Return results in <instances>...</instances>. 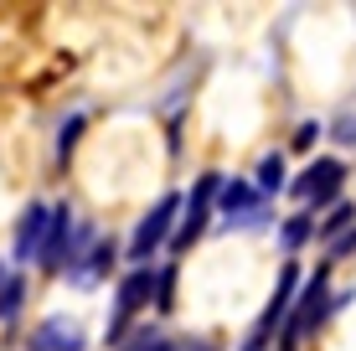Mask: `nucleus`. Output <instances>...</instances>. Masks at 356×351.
I'll return each mask as SVG.
<instances>
[{
  "mask_svg": "<svg viewBox=\"0 0 356 351\" xmlns=\"http://www.w3.org/2000/svg\"><path fill=\"white\" fill-rule=\"evenodd\" d=\"M176 212H181V197H161V202H155V212L145 217V222L134 227V238H129V259H140V263L150 259V253L165 243V233H170V217H176Z\"/></svg>",
  "mask_w": 356,
  "mask_h": 351,
  "instance_id": "1",
  "label": "nucleus"
},
{
  "mask_svg": "<svg viewBox=\"0 0 356 351\" xmlns=\"http://www.w3.org/2000/svg\"><path fill=\"white\" fill-rule=\"evenodd\" d=\"M341 176H346V171H341V161H310V165H305V176L294 181V197L325 207V202L341 191Z\"/></svg>",
  "mask_w": 356,
  "mask_h": 351,
  "instance_id": "2",
  "label": "nucleus"
},
{
  "mask_svg": "<svg viewBox=\"0 0 356 351\" xmlns=\"http://www.w3.org/2000/svg\"><path fill=\"white\" fill-rule=\"evenodd\" d=\"M47 233H52V207L31 202L26 217H21V227H16V259H21V263H26V259H42Z\"/></svg>",
  "mask_w": 356,
  "mask_h": 351,
  "instance_id": "3",
  "label": "nucleus"
},
{
  "mask_svg": "<svg viewBox=\"0 0 356 351\" xmlns=\"http://www.w3.org/2000/svg\"><path fill=\"white\" fill-rule=\"evenodd\" d=\"M212 197H217V176H202V181H196V197H191L186 217H181L176 253H186V248L196 243V238H202V227H207V212H212Z\"/></svg>",
  "mask_w": 356,
  "mask_h": 351,
  "instance_id": "4",
  "label": "nucleus"
},
{
  "mask_svg": "<svg viewBox=\"0 0 356 351\" xmlns=\"http://www.w3.org/2000/svg\"><path fill=\"white\" fill-rule=\"evenodd\" d=\"M321 316H325V274H315L310 284H305V300H300V316L289 320V331H284V346H294L310 325H321Z\"/></svg>",
  "mask_w": 356,
  "mask_h": 351,
  "instance_id": "5",
  "label": "nucleus"
},
{
  "mask_svg": "<svg viewBox=\"0 0 356 351\" xmlns=\"http://www.w3.org/2000/svg\"><path fill=\"white\" fill-rule=\"evenodd\" d=\"M36 351H83V325L67 316H52L36 325Z\"/></svg>",
  "mask_w": 356,
  "mask_h": 351,
  "instance_id": "6",
  "label": "nucleus"
},
{
  "mask_svg": "<svg viewBox=\"0 0 356 351\" xmlns=\"http://www.w3.org/2000/svg\"><path fill=\"white\" fill-rule=\"evenodd\" d=\"M150 289H161V279H155L150 269H134L124 284H119V325H124L134 310L145 305V300H150Z\"/></svg>",
  "mask_w": 356,
  "mask_h": 351,
  "instance_id": "7",
  "label": "nucleus"
},
{
  "mask_svg": "<svg viewBox=\"0 0 356 351\" xmlns=\"http://www.w3.org/2000/svg\"><path fill=\"white\" fill-rule=\"evenodd\" d=\"M67 233H72V212H67V207H57V212H52V233H47V248H42V263H47V269H63Z\"/></svg>",
  "mask_w": 356,
  "mask_h": 351,
  "instance_id": "8",
  "label": "nucleus"
},
{
  "mask_svg": "<svg viewBox=\"0 0 356 351\" xmlns=\"http://www.w3.org/2000/svg\"><path fill=\"white\" fill-rule=\"evenodd\" d=\"M289 295H294V269H284V274H279V289H274V305L264 310V331H268V325H274V320H284V316H289Z\"/></svg>",
  "mask_w": 356,
  "mask_h": 351,
  "instance_id": "9",
  "label": "nucleus"
},
{
  "mask_svg": "<svg viewBox=\"0 0 356 351\" xmlns=\"http://www.w3.org/2000/svg\"><path fill=\"white\" fill-rule=\"evenodd\" d=\"M351 227H356V207H346V202H341V207H336V212H330L325 222H321V238H330V243H336V233L346 238Z\"/></svg>",
  "mask_w": 356,
  "mask_h": 351,
  "instance_id": "10",
  "label": "nucleus"
},
{
  "mask_svg": "<svg viewBox=\"0 0 356 351\" xmlns=\"http://www.w3.org/2000/svg\"><path fill=\"white\" fill-rule=\"evenodd\" d=\"M253 207V191L243 186V181H232V186L222 191V212H248Z\"/></svg>",
  "mask_w": 356,
  "mask_h": 351,
  "instance_id": "11",
  "label": "nucleus"
},
{
  "mask_svg": "<svg viewBox=\"0 0 356 351\" xmlns=\"http://www.w3.org/2000/svg\"><path fill=\"white\" fill-rule=\"evenodd\" d=\"M259 186H264V191H279V186H284V161H279V155H268V161L259 165Z\"/></svg>",
  "mask_w": 356,
  "mask_h": 351,
  "instance_id": "12",
  "label": "nucleus"
},
{
  "mask_svg": "<svg viewBox=\"0 0 356 351\" xmlns=\"http://www.w3.org/2000/svg\"><path fill=\"white\" fill-rule=\"evenodd\" d=\"M21 295H26V284H21V279H6V289H0V320H6V316H16Z\"/></svg>",
  "mask_w": 356,
  "mask_h": 351,
  "instance_id": "13",
  "label": "nucleus"
},
{
  "mask_svg": "<svg viewBox=\"0 0 356 351\" xmlns=\"http://www.w3.org/2000/svg\"><path fill=\"white\" fill-rule=\"evenodd\" d=\"M305 238H310V217H294V222L284 227V243H289V248H300Z\"/></svg>",
  "mask_w": 356,
  "mask_h": 351,
  "instance_id": "14",
  "label": "nucleus"
},
{
  "mask_svg": "<svg viewBox=\"0 0 356 351\" xmlns=\"http://www.w3.org/2000/svg\"><path fill=\"white\" fill-rule=\"evenodd\" d=\"M129 351H176L170 341H161V336H140V341H134Z\"/></svg>",
  "mask_w": 356,
  "mask_h": 351,
  "instance_id": "15",
  "label": "nucleus"
},
{
  "mask_svg": "<svg viewBox=\"0 0 356 351\" xmlns=\"http://www.w3.org/2000/svg\"><path fill=\"white\" fill-rule=\"evenodd\" d=\"M78 135H83V119H67V129H63V155L78 145Z\"/></svg>",
  "mask_w": 356,
  "mask_h": 351,
  "instance_id": "16",
  "label": "nucleus"
},
{
  "mask_svg": "<svg viewBox=\"0 0 356 351\" xmlns=\"http://www.w3.org/2000/svg\"><path fill=\"white\" fill-rule=\"evenodd\" d=\"M351 248H356V227H351L346 238H336V243H330V259H341V253H351Z\"/></svg>",
  "mask_w": 356,
  "mask_h": 351,
  "instance_id": "17",
  "label": "nucleus"
},
{
  "mask_svg": "<svg viewBox=\"0 0 356 351\" xmlns=\"http://www.w3.org/2000/svg\"><path fill=\"white\" fill-rule=\"evenodd\" d=\"M315 135H321L315 124H300V135H294V145H300V150H310V145H315Z\"/></svg>",
  "mask_w": 356,
  "mask_h": 351,
  "instance_id": "18",
  "label": "nucleus"
},
{
  "mask_svg": "<svg viewBox=\"0 0 356 351\" xmlns=\"http://www.w3.org/2000/svg\"><path fill=\"white\" fill-rule=\"evenodd\" d=\"M243 351H264V346H259V341H248V346H243Z\"/></svg>",
  "mask_w": 356,
  "mask_h": 351,
  "instance_id": "19",
  "label": "nucleus"
},
{
  "mask_svg": "<svg viewBox=\"0 0 356 351\" xmlns=\"http://www.w3.org/2000/svg\"><path fill=\"white\" fill-rule=\"evenodd\" d=\"M0 289H6V269H0Z\"/></svg>",
  "mask_w": 356,
  "mask_h": 351,
  "instance_id": "20",
  "label": "nucleus"
}]
</instances>
